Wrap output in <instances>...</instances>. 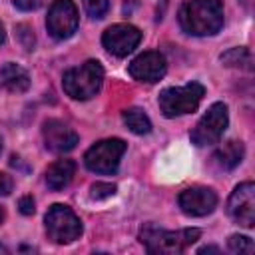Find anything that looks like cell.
<instances>
[{"mask_svg": "<svg viewBox=\"0 0 255 255\" xmlns=\"http://www.w3.org/2000/svg\"><path fill=\"white\" fill-rule=\"evenodd\" d=\"M128 70H129V76L133 80L153 84V82H159L165 76L167 62H165L163 54H159L155 50H149V52H143L137 58H133Z\"/></svg>", "mask_w": 255, "mask_h": 255, "instance_id": "obj_12", "label": "cell"}, {"mask_svg": "<svg viewBox=\"0 0 255 255\" xmlns=\"http://www.w3.org/2000/svg\"><path fill=\"white\" fill-rule=\"evenodd\" d=\"M221 62L225 66H245V68H249L251 54H249L247 48H231L229 52L221 54Z\"/></svg>", "mask_w": 255, "mask_h": 255, "instance_id": "obj_18", "label": "cell"}, {"mask_svg": "<svg viewBox=\"0 0 255 255\" xmlns=\"http://www.w3.org/2000/svg\"><path fill=\"white\" fill-rule=\"evenodd\" d=\"M243 159V143L237 139H229L213 153V161L219 169H233Z\"/></svg>", "mask_w": 255, "mask_h": 255, "instance_id": "obj_16", "label": "cell"}, {"mask_svg": "<svg viewBox=\"0 0 255 255\" xmlns=\"http://www.w3.org/2000/svg\"><path fill=\"white\" fill-rule=\"evenodd\" d=\"M139 40H141V32L131 24H114L106 28V32L102 34L104 48L118 58H124L129 52H133Z\"/></svg>", "mask_w": 255, "mask_h": 255, "instance_id": "obj_10", "label": "cell"}, {"mask_svg": "<svg viewBox=\"0 0 255 255\" xmlns=\"http://www.w3.org/2000/svg\"><path fill=\"white\" fill-rule=\"evenodd\" d=\"M122 118H124V124H126L133 133H137V135H145V133L151 131V122H149V118L143 114V110H139V108H129V110H126V112L122 114Z\"/></svg>", "mask_w": 255, "mask_h": 255, "instance_id": "obj_17", "label": "cell"}, {"mask_svg": "<svg viewBox=\"0 0 255 255\" xmlns=\"http://www.w3.org/2000/svg\"><path fill=\"white\" fill-rule=\"evenodd\" d=\"M203 94H205V88L197 82L185 84L181 88H165L157 98L159 110L163 112L165 118H177L183 114H191L197 110Z\"/></svg>", "mask_w": 255, "mask_h": 255, "instance_id": "obj_4", "label": "cell"}, {"mask_svg": "<svg viewBox=\"0 0 255 255\" xmlns=\"http://www.w3.org/2000/svg\"><path fill=\"white\" fill-rule=\"evenodd\" d=\"M179 26L191 36H213L223 26L221 0H187L179 8Z\"/></svg>", "mask_w": 255, "mask_h": 255, "instance_id": "obj_1", "label": "cell"}, {"mask_svg": "<svg viewBox=\"0 0 255 255\" xmlns=\"http://www.w3.org/2000/svg\"><path fill=\"white\" fill-rule=\"evenodd\" d=\"M14 6L22 12H32V10H38L40 6H44L46 0H12Z\"/></svg>", "mask_w": 255, "mask_h": 255, "instance_id": "obj_23", "label": "cell"}, {"mask_svg": "<svg viewBox=\"0 0 255 255\" xmlns=\"http://www.w3.org/2000/svg\"><path fill=\"white\" fill-rule=\"evenodd\" d=\"M227 213L239 225L251 229L255 223V185L253 181L239 183L227 201Z\"/></svg>", "mask_w": 255, "mask_h": 255, "instance_id": "obj_9", "label": "cell"}, {"mask_svg": "<svg viewBox=\"0 0 255 255\" xmlns=\"http://www.w3.org/2000/svg\"><path fill=\"white\" fill-rule=\"evenodd\" d=\"M78 22H80L78 8L72 0H54L52 2L50 10H48V18H46V28L52 38H56V40L70 38L76 32Z\"/></svg>", "mask_w": 255, "mask_h": 255, "instance_id": "obj_8", "label": "cell"}, {"mask_svg": "<svg viewBox=\"0 0 255 255\" xmlns=\"http://www.w3.org/2000/svg\"><path fill=\"white\" fill-rule=\"evenodd\" d=\"M227 122H229V116H227V106L223 102H215L207 108V112L203 114V118L197 122V126L193 128L191 131V141L197 145V147H203V145H211V143H217L227 128Z\"/></svg>", "mask_w": 255, "mask_h": 255, "instance_id": "obj_7", "label": "cell"}, {"mask_svg": "<svg viewBox=\"0 0 255 255\" xmlns=\"http://www.w3.org/2000/svg\"><path fill=\"white\" fill-rule=\"evenodd\" d=\"M177 203L185 215L203 217L217 207V193L209 187H187L179 193Z\"/></svg>", "mask_w": 255, "mask_h": 255, "instance_id": "obj_11", "label": "cell"}, {"mask_svg": "<svg viewBox=\"0 0 255 255\" xmlns=\"http://www.w3.org/2000/svg\"><path fill=\"white\" fill-rule=\"evenodd\" d=\"M76 173V163L72 159H58L46 169V183L52 191L64 189Z\"/></svg>", "mask_w": 255, "mask_h": 255, "instance_id": "obj_15", "label": "cell"}, {"mask_svg": "<svg viewBox=\"0 0 255 255\" xmlns=\"http://www.w3.org/2000/svg\"><path fill=\"white\" fill-rule=\"evenodd\" d=\"M199 237H201V231L195 227L165 231L161 227H155L153 223H147L139 231V241L149 253H155V255H179L187 247H191Z\"/></svg>", "mask_w": 255, "mask_h": 255, "instance_id": "obj_2", "label": "cell"}, {"mask_svg": "<svg viewBox=\"0 0 255 255\" xmlns=\"http://www.w3.org/2000/svg\"><path fill=\"white\" fill-rule=\"evenodd\" d=\"M82 2H84L86 12L92 18H104V14L110 8V0H82Z\"/></svg>", "mask_w": 255, "mask_h": 255, "instance_id": "obj_20", "label": "cell"}, {"mask_svg": "<svg viewBox=\"0 0 255 255\" xmlns=\"http://www.w3.org/2000/svg\"><path fill=\"white\" fill-rule=\"evenodd\" d=\"M4 38H6V32H4V26H2V22H0V44L4 42Z\"/></svg>", "mask_w": 255, "mask_h": 255, "instance_id": "obj_27", "label": "cell"}, {"mask_svg": "<svg viewBox=\"0 0 255 255\" xmlns=\"http://www.w3.org/2000/svg\"><path fill=\"white\" fill-rule=\"evenodd\" d=\"M42 137L44 145L54 153L72 151L78 143V133L60 120H46L42 124Z\"/></svg>", "mask_w": 255, "mask_h": 255, "instance_id": "obj_13", "label": "cell"}, {"mask_svg": "<svg viewBox=\"0 0 255 255\" xmlns=\"http://www.w3.org/2000/svg\"><path fill=\"white\" fill-rule=\"evenodd\" d=\"M0 151H2V139H0Z\"/></svg>", "mask_w": 255, "mask_h": 255, "instance_id": "obj_29", "label": "cell"}, {"mask_svg": "<svg viewBox=\"0 0 255 255\" xmlns=\"http://www.w3.org/2000/svg\"><path fill=\"white\" fill-rule=\"evenodd\" d=\"M227 247L233 253H253L255 251V245L247 235H231L227 239Z\"/></svg>", "mask_w": 255, "mask_h": 255, "instance_id": "obj_19", "label": "cell"}, {"mask_svg": "<svg viewBox=\"0 0 255 255\" xmlns=\"http://www.w3.org/2000/svg\"><path fill=\"white\" fill-rule=\"evenodd\" d=\"M116 193V185L114 183H104V181H98L90 187V197L92 199H108Z\"/></svg>", "mask_w": 255, "mask_h": 255, "instance_id": "obj_21", "label": "cell"}, {"mask_svg": "<svg viewBox=\"0 0 255 255\" xmlns=\"http://www.w3.org/2000/svg\"><path fill=\"white\" fill-rule=\"evenodd\" d=\"M46 233L54 243H72L82 235V221L80 217L62 203H54L44 217Z\"/></svg>", "mask_w": 255, "mask_h": 255, "instance_id": "obj_5", "label": "cell"}, {"mask_svg": "<svg viewBox=\"0 0 255 255\" xmlns=\"http://www.w3.org/2000/svg\"><path fill=\"white\" fill-rule=\"evenodd\" d=\"M18 207H20V213L32 215V213H34V199H32L30 195H26V197H22V199L18 201Z\"/></svg>", "mask_w": 255, "mask_h": 255, "instance_id": "obj_24", "label": "cell"}, {"mask_svg": "<svg viewBox=\"0 0 255 255\" xmlns=\"http://www.w3.org/2000/svg\"><path fill=\"white\" fill-rule=\"evenodd\" d=\"M211 251H215V253H217L219 249H217V247H201V249H199V253H211Z\"/></svg>", "mask_w": 255, "mask_h": 255, "instance_id": "obj_26", "label": "cell"}, {"mask_svg": "<svg viewBox=\"0 0 255 255\" xmlns=\"http://www.w3.org/2000/svg\"><path fill=\"white\" fill-rule=\"evenodd\" d=\"M0 86L8 92L22 94L30 88V76L22 66L14 64V62H6L0 68Z\"/></svg>", "mask_w": 255, "mask_h": 255, "instance_id": "obj_14", "label": "cell"}, {"mask_svg": "<svg viewBox=\"0 0 255 255\" xmlns=\"http://www.w3.org/2000/svg\"><path fill=\"white\" fill-rule=\"evenodd\" d=\"M124 151H126V141L124 139H118V137L102 139L86 151L84 163L94 173H106V175L116 173Z\"/></svg>", "mask_w": 255, "mask_h": 255, "instance_id": "obj_6", "label": "cell"}, {"mask_svg": "<svg viewBox=\"0 0 255 255\" xmlns=\"http://www.w3.org/2000/svg\"><path fill=\"white\" fill-rule=\"evenodd\" d=\"M12 191V179L6 173H0V195H8Z\"/></svg>", "mask_w": 255, "mask_h": 255, "instance_id": "obj_25", "label": "cell"}, {"mask_svg": "<svg viewBox=\"0 0 255 255\" xmlns=\"http://www.w3.org/2000/svg\"><path fill=\"white\" fill-rule=\"evenodd\" d=\"M104 82V68L98 60H88L76 68L64 72L62 88L72 100H90L94 98Z\"/></svg>", "mask_w": 255, "mask_h": 255, "instance_id": "obj_3", "label": "cell"}, {"mask_svg": "<svg viewBox=\"0 0 255 255\" xmlns=\"http://www.w3.org/2000/svg\"><path fill=\"white\" fill-rule=\"evenodd\" d=\"M16 36H18L20 44H22L26 50H32V48H34V34H32V30H30L28 26H24V24L16 26Z\"/></svg>", "mask_w": 255, "mask_h": 255, "instance_id": "obj_22", "label": "cell"}, {"mask_svg": "<svg viewBox=\"0 0 255 255\" xmlns=\"http://www.w3.org/2000/svg\"><path fill=\"white\" fill-rule=\"evenodd\" d=\"M2 221H4V209L0 207V223H2Z\"/></svg>", "mask_w": 255, "mask_h": 255, "instance_id": "obj_28", "label": "cell"}]
</instances>
